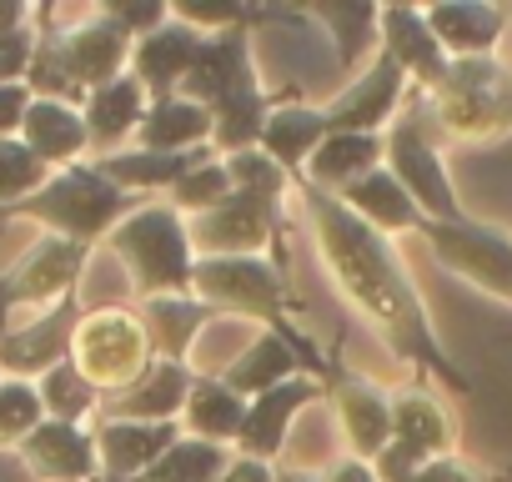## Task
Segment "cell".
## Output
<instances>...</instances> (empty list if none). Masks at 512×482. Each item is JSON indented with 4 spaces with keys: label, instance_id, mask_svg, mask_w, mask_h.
Instances as JSON below:
<instances>
[{
    "label": "cell",
    "instance_id": "f1b7e54d",
    "mask_svg": "<svg viewBox=\"0 0 512 482\" xmlns=\"http://www.w3.org/2000/svg\"><path fill=\"white\" fill-rule=\"evenodd\" d=\"M206 156H216L211 146L206 151H186V156H161V151H116V156H101L96 166H101V176L106 181H116L126 196H136V191H171L196 161H206Z\"/></svg>",
    "mask_w": 512,
    "mask_h": 482
},
{
    "label": "cell",
    "instance_id": "7bdbcfd3",
    "mask_svg": "<svg viewBox=\"0 0 512 482\" xmlns=\"http://www.w3.org/2000/svg\"><path fill=\"white\" fill-rule=\"evenodd\" d=\"M322 482H382V477H377V467H372V462H357V457H347V462H337V467H332Z\"/></svg>",
    "mask_w": 512,
    "mask_h": 482
},
{
    "label": "cell",
    "instance_id": "ba28073f",
    "mask_svg": "<svg viewBox=\"0 0 512 482\" xmlns=\"http://www.w3.org/2000/svg\"><path fill=\"white\" fill-rule=\"evenodd\" d=\"M382 166L402 181V191L417 201V211L427 221H462L467 216L462 201H457V191H452L447 161H442V151L432 141V111L427 116L422 111H407L402 121L387 126V161Z\"/></svg>",
    "mask_w": 512,
    "mask_h": 482
},
{
    "label": "cell",
    "instance_id": "7c38bea8",
    "mask_svg": "<svg viewBox=\"0 0 512 482\" xmlns=\"http://www.w3.org/2000/svg\"><path fill=\"white\" fill-rule=\"evenodd\" d=\"M452 457V417L427 392H397L392 397V442L372 462L382 482H407L417 467Z\"/></svg>",
    "mask_w": 512,
    "mask_h": 482
},
{
    "label": "cell",
    "instance_id": "603a6c76",
    "mask_svg": "<svg viewBox=\"0 0 512 482\" xmlns=\"http://www.w3.org/2000/svg\"><path fill=\"white\" fill-rule=\"evenodd\" d=\"M387 161V136H357V131H327L322 146L312 151V161L302 166V181L317 191L342 196L352 181H362L367 171H377Z\"/></svg>",
    "mask_w": 512,
    "mask_h": 482
},
{
    "label": "cell",
    "instance_id": "30bf717a",
    "mask_svg": "<svg viewBox=\"0 0 512 482\" xmlns=\"http://www.w3.org/2000/svg\"><path fill=\"white\" fill-rule=\"evenodd\" d=\"M86 262H91V247H81V241H66V236L36 241L11 272H0V327H6L11 307H46L51 312L56 302H66L81 287Z\"/></svg>",
    "mask_w": 512,
    "mask_h": 482
},
{
    "label": "cell",
    "instance_id": "b9f144b4",
    "mask_svg": "<svg viewBox=\"0 0 512 482\" xmlns=\"http://www.w3.org/2000/svg\"><path fill=\"white\" fill-rule=\"evenodd\" d=\"M272 477H277V467H272V462L231 457V467H226V477H221V482H272Z\"/></svg>",
    "mask_w": 512,
    "mask_h": 482
},
{
    "label": "cell",
    "instance_id": "4316f807",
    "mask_svg": "<svg viewBox=\"0 0 512 482\" xmlns=\"http://www.w3.org/2000/svg\"><path fill=\"white\" fill-rule=\"evenodd\" d=\"M322 136H327V116L322 111H312V106H272L256 151L272 156L292 181H302V166L312 161V151L322 146Z\"/></svg>",
    "mask_w": 512,
    "mask_h": 482
},
{
    "label": "cell",
    "instance_id": "d590c367",
    "mask_svg": "<svg viewBox=\"0 0 512 482\" xmlns=\"http://www.w3.org/2000/svg\"><path fill=\"white\" fill-rule=\"evenodd\" d=\"M41 422H46V407H41L36 382H0V442L21 447Z\"/></svg>",
    "mask_w": 512,
    "mask_h": 482
},
{
    "label": "cell",
    "instance_id": "836d02e7",
    "mask_svg": "<svg viewBox=\"0 0 512 482\" xmlns=\"http://www.w3.org/2000/svg\"><path fill=\"white\" fill-rule=\"evenodd\" d=\"M221 166H226V176H231V191H241V196H256V201H282L287 196V186H292V176L272 161V156H262V151H236V156H221Z\"/></svg>",
    "mask_w": 512,
    "mask_h": 482
},
{
    "label": "cell",
    "instance_id": "9a60e30c",
    "mask_svg": "<svg viewBox=\"0 0 512 482\" xmlns=\"http://www.w3.org/2000/svg\"><path fill=\"white\" fill-rule=\"evenodd\" d=\"M332 407H337V422H342V437L352 447L357 462H377L392 442V397L367 382V377H352L342 367H332V377L322 382Z\"/></svg>",
    "mask_w": 512,
    "mask_h": 482
},
{
    "label": "cell",
    "instance_id": "7402d4cb",
    "mask_svg": "<svg viewBox=\"0 0 512 482\" xmlns=\"http://www.w3.org/2000/svg\"><path fill=\"white\" fill-rule=\"evenodd\" d=\"M146 106H151V96H146V86H141L131 71H126V76H116L111 86L91 91V96H86V106H81V121H86L91 146H96L101 156H116V151L141 131Z\"/></svg>",
    "mask_w": 512,
    "mask_h": 482
},
{
    "label": "cell",
    "instance_id": "d4e9b609",
    "mask_svg": "<svg viewBox=\"0 0 512 482\" xmlns=\"http://www.w3.org/2000/svg\"><path fill=\"white\" fill-rule=\"evenodd\" d=\"M21 146H26L41 166L66 171V166H76V156L91 146V136H86V121H81L76 106H61V101H31L26 126H21Z\"/></svg>",
    "mask_w": 512,
    "mask_h": 482
},
{
    "label": "cell",
    "instance_id": "8fae6325",
    "mask_svg": "<svg viewBox=\"0 0 512 482\" xmlns=\"http://www.w3.org/2000/svg\"><path fill=\"white\" fill-rule=\"evenodd\" d=\"M186 231H191L196 262L201 257H262L267 247L282 241V206L231 191L221 206L191 216Z\"/></svg>",
    "mask_w": 512,
    "mask_h": 482
},
{
    "label": "cell",
    "instance_id": "277c9868",
    "mask_svg": "<svg viewBox=\"0 0 512 482\" xmlns=\"http://www.w3.org/2000/svg\"><path fill=\"white\" fill-rule=\"evenodd\" d=\"M106 247L121 257V267L131 272V287L151 302V297H191V272H196V252H191V231L186 216L166 201L136 206L111 236Z\"/></svg>",
    "mask_w": 512,
    "mask_h": 482
},
{
    "label": "cell",
    "instance_id": "1f68e13d",
    "mask_svg": "<svg viewBox=\"0 0 512 482\" xmlns=\"http://www.w3.org/2000/svg\"><path fill=\"white\" fill-rule=\"evenodd\" d=\"M226 467H231V452L221 442H201V437L181 432V442L151 472H141L136 482H221Z\"/></svg>",
    "mask_w": 512,
    "mask_h": 482
},
{
    "label": "cell",
    "instance_id": "9c48e42d",
    "mask_svg": "<svg viewBox=\"0 0 512 482\" xmlns=\"http://www.w3.org/2000/svg\"><path fill=\"white\" fill-rule=\"evenodd\" d=\"M422 236L452 277L472 282L497 302H512V236L502 226L462 216V221H427Z\"/></svg>",
    "mask_w": 512,
    "mask_h": 482
},
{
    "label": "cell",
    "instance_id": "83f0119b",
    "mask_svg": "<svg viewBox=\"0 0 512 482\" xmlns=\"http://www.w3.org/2000/svg\"><path fill=\"white\" fill-rule=\"evenodd\" d=\"M241 422H246V397H236L221 377H196L191 382V397H186V412H181L186 437L226 447V442L241 437Z\"/></svg>",
    "mask_w": 512,
    "mask_h": 482
},
{
    "label": "cell",
    "instance_id": "74e56055",
    "mask_svg": "<svg viewBox=\"0 0 512 482\" xmlns=\"http://www.w3.org/2000/svg\"><path fill=\"white\" fill-rule=\"evenodd\" d=\"M101 16L116 31H126L131 41H146L151 31H161L171 21V6L166 0H101Z\"/></svg>",
    "mask_w": 512,
    "mask_h": 482
},
{
    "label": "cell",
    "instance_id": "52a82bcc",
    "mask_svg": "<svg viewBox=\"0 0 512 482\" xmlns=\"http://www.w3.org/2000/svg\"><path fill=\"white\" fill-rule=\"evenodd\" d=\"M71 362H76V372L101 397H111V392L131 387L151 367V337H146V327H141L136 312L101 307V312H86L81 317L76 342H71Z\"/></svg>",
    "mask_w": 512,
    "mask_h": 482
},
{
    "label": "cell",
    "instance_id": "ffe728a7",
    "mask_svg": "<svg viewBox=\"0 0 512 482\" xmlns=\"http://www.w3.org/2000/svg\"><path fill=\"white\" fill-rule=\"evenodd\" d=\"M201 31H191L186 21H166L161 31H151L146 41H136L131 46V76L146 86V96L151 101H166V96H176L181 91V81L191 76V66H196V56H201Z\"/></svg>",
    "mask_w": 512,
    "mask_h": 482
},
{
    "label": "cell",
    "instance_id": "3957f363",
    "mask_svg": "<svg viewBox=\"0 0 512 482\" xmlns=\"http://www.w3.org/2000/svg\"><path fill=\"white\" fill-rule=\"evenodd\" d=\"M131 211H136V196H126L116 181H106L96 161H76L66 171H51V181L41 191L6 206L0 216H26V221H41L51 236L96 247V241H106Z\"/></svg>",
    "mask_w": 512,
    "mask_h": 482
},
{
    "label": "cell",
    "instance_id": "e0dca14e",
    "mask_svg": "<svg viewBox=\"0 0 512 482\" xmlns=\"http://www.w3.org/2000/svg\"><path fill=\"white\" fill-rule=\"evenodd\" d=\"M191 382H196V372L186 362L151 357V367L131 387L101 397V417L106 422H181L186 397H191Z\"/></svg>",
    "mask_w": 512,
    "mask_h": 482
},
{
    "label": "cell",
    "instance_id": "7a4b0ae2",
    "mask_svg": "<svg viewBox=\"0 0 512 482\" xmlns=\"http://www.w3.org/2000/svg\"><path fill=\"white\" fill-rule=\"evenodd\" d=\"M251 21H256V11H251ZM251 21L206 36L191 76L176 91L181 101H196L211 111V151L216 156L251 151L262 141V126L272 116V96L262 91L256 66H251V36H246Z\"/></svg>",
    "mask_w": 512,
    "mask_h": 482
},
{
    "label": "cell",
    "instance_id": "d6986e66",
    "mask_svg": "<svg viewBox=\"0 0 512 482\" xmlns=\"http://www.w3.org/2000/svg\"><path fill=\"white\" fill-rule=\"evenodd\" d=\"M26 467L41 482H101V457H96V432L76 427V422H41L26 442H21Z\"/></svg>",
    "mask_w": 512,
    "mask_h": 482
},
{
    "label": "cell",
    "instance_id": "ac0fdd59",
    "mask_svg": "<svg viewBox=\"0 0 512 482\" xmlns=\"http://www.w3.org/2000/svg\"><path fill=\"white\" fill-rule=\"evenodd\" d=\"M322 382L317 377H292V382H282V387H272V392H262V397H251L246 402V422H241V437H236V457H256V462H272V457H282V442H287V432H292V422H297V412L307 407V402H322Z\"/></svg>",
    "mask_w": 512,
    "mask_h": 482
},
{
    "label": "cell",
    "instance_id": "8d00e7d4",
    "mask_svg": "<svg viewBox=\"0 0 512 482\" xmlns=\"http://www.w3.org/2000/svg\"><path fill=\"white\" fill-rule=\"evenodd\" d=\"M46 181H51V166H41V161L21 146V136H16V141H0V211L16 206V201H26V196L41 191Z\"/></svg>",
    "mask_w": 512,
    "mask_h": 482
},
{
    "label": "cell",
    "instance_id": "4dcf8cb0",
    "mask_svg": "<svg viewBox=\"0 0 512 482\" xmlns=\"http://www.w3.org/2000/svg\"><path fill=\"white\" fill-rule=\"evenodd\" d=\"M307 16L332 36L342 71H357L362 51L377 46V16H382V6H372V0H312Z\"/></svg>",
    "mask_w": 512,
    "mask_h": 482
},
{
    "label": "cell",
    "instance_id": "5b68a950",
    "mask_svg": "<svg viewBox=\"0 0 512 482\" xmlns=\"http://www.w3.org/2000/svg\"><path fill=\"white\" fill-rule=\"evenodd\" d=\"M432 96V126L462 141H487L512 131V66L497 56L482 61H452L442 86Z\"/></svg>",
    "mask_w": 512,
    "mask_h": 482
},
{
    "label": "cell",
    "instance_id": "44dd1931",
    "mask_svg": "<svg viewBox=\"0 0 512 482\" xmlns=\"http://www.w3.org/2000/svg\"><path fill=\"white\" fill-rule=\"evenodd\" d=\"M437 46L447 51V61H482L497 56V41L507 31V11L487 6V0H442V6L422 11Z\"/></svg>",
    "mask_w": 512,
    "mask_h": 482
},
{
    "label": "cell",
    "instance_id": "e575fe53",
    "mask_svg": "<svg viewBox=\"0 0 512 482\" xmlns=\"http://www.w3.org/2000/svg\"><path fill=\"white\" fill-rule=\"evenodd\" d=\"M166 196H171L166 206H176L181 216H186V211L201 216V211H211V206H221V201L231 196V176H226L221 156H206V161H196V166H191Z\"/></svg>",
    "mask_w": 512,
    "mask_h": 482
},
{
    "label": "cell",
    "instance_id": "f35d334b",
    "mask_svg": "<svg viewBox=\"0 0 512 482\" xmlns=\"http://www.w3.org/2000/svg\"><path fill=\"white\" fill-rule=\"evenodd\" d=\"M31 56H36V31H31V26L0 41V86H26Z\"/></svg>",
    "mask_w": 512,
    "mask_h": 482
},
{
    "label": "cell",
    "instance_id": "f6af8a7d",
    "mask_svg": "<svg viewBox=\"0 0 512 482\" xmlns=\"http://www.w3.org/2000/svg\"><path fill=\"white\" fill-rule=\"evenodd\" d=\"M272 482H322V477H312V472H297V467H277V477Z\"/></svg>",
    "mask_w": 512,
    "mask_h": 482
},
{
    "label": "cell",
    "instance_id": "ee69618b",
    "mask_svg": "<svg viewBox=\"0 0 512 482\" xmlns=\"http://www.w3.org/2000/svg\"><path fill=\"white\" fill-rule=\"evenodd\" d=\"M26 26H31V11L21 6V0H0V41L26 31Z\"/></svg>",
    "mask_w": 512,
    "mask_h": 482
},
{
    "label": "cell",
    "instance_id": "ab89813d",
    "mask_svg": "<svg viewBox=\"0 0 512 482\" xmlns=\"http://www.w3.org/2000/svg\"><path fill=\"white\" fill-rule=\"evenodd\" d=\"M31 101H36V96H31L26 86H0V141H16V136H21Z\"/></svg>",
    "mask_w": 512,
    "mask_h": 482
},
{
    "label": "cell",
    "instance_id": "2e32d148",
    "mask_svg": "<svg viewBox=\"0 0 512 482\" xmlns=\"http://www.w3.org/2000/svg\"><path fill=\"white\" fill-rule=\"evenodd\" d=\"M377 51L422 91H437L447 66H452L417 6H382V16H377Z\"/></svg>",
    "mask_w": 512,
    "mask_h": 482
},
{
    "label": "cell",
    "instance_id": "6da1fadb",
    "mask_svg": "<svg viewBox=\"0 0 512 482\" xmlns=\"http://www.w3.org/2000/svg\"><path fill=\"white\" fill-rule=\"evenodd\" d=\"M302 206H307V221H312V241H317V257L322 267L332 272V282L342 287V297L382 332V342L422 367L427 377H437L442 387L452 392H467V372L447 357V347L437 342L432 332V317H427V302L417 297L412 277L402 272V262L392 257L387 236L372 231L367 221H357L332 191H317L302 181Z\"/></svg>",
    "mask_w": 512,
    "mask_h": 482
},
{
    "label": "cell",
    "instance_id": "cb8c5ba5",
    "mask_svg": "<svg viewBox=\"0 0 512 482\" xmlns=\"http://www.w3.org/2000/svg\"><path fill=\"white\" fill-rule=\"evenodd\" d=\"M337 201H342L357 221H367L372 231H382V236H392V231H422V226H427V216L417 211V201L402 191V181H397L387 166H377V171H367L362 181H352Z\"/></svg>",
    "mask_w": 512,
    "mask_h": 482
},
{
    "label": "cell",
    "instance_id": "484cf974",
    "mask_svg": "<svg viewBox=\"0 0 512 482\" xmlns=\"http://www.w3.org/2000/svg\"><path fill=\"white\" fill-rule=\"evenodd\" d=\"M141 151H161V156H186V151H206L211 146V111L181 96L151 101L146 121L136 131Z\"/></svg>",
    "mask_w": 512,
    "mask_h": 482
},
{
    "label": "cell",
    "instance_id": "8992f818",
    "mask_svg": "<svg viewBox=\"0 0 512 482\" xmlns=\"http://www.w3.org/2000/svg\"><path fill=\"white\" fill-rule=\"evenodd\" d=\"M191 297L211 312L267 322V332H287V312L297 307L282 267L267 257H201L191 272Z\"/></svg>",
    "mask_w": 512,
    "mask_h": 482
},
{
    "label": "cell",
    "instance_id": "60d3db41",
    "mask_svg": "<svg viewBox=\"0 0 512 482\" xmlns=\"http://www.w3.org/2000/svg\"><path fill=\"white\" fill-rule=\"evenodd\" d=\"M407 482H482L467 462H457V457H437V462H427V467H417Z\"/></svg>",
    "mask_w": 512,
    "mask_h": 482
},
{
    "label": "cell",
    "instance_id": "bcb514c9",
    "mask_svg": "<svg viewBox=\"0 0 512 482\" xmlns=\"http://www.w3.org/2000/svg\"><path fill=\"white\" fill-rule=\"evenodd\" d=\"M507 26H512V11H507Z\"/></svg>",
    "mask_w": 512,
    "mask_h": 482
},
{
    "label": "cell",
    "instance_id": "d6a6232c",
    "mask_svg": "<svg viewBox=\"0 0 512 482\" xmlns=\"http://www.w3.org/2000/svg\"><path fill=\"white\" fill-rule=\"evenodd\" d=\"M36 392H41V407H46L51 422H76V427H86V417L101 412V392L76 372V362L51 367V372L36 382Z\"/></svg>",
    "mask_w": 512,
    "mask_h": 482
},
{
    "label": "cell",
    "instance_id": "4fadbf2b",
    "mask_svg": "<svg viewBox=\"0 0 512 482\" xmlns=\"http://www.w3.org/2000/svg\"><path fill=\"white\" fill-rule=\"evenodd\" d=\"M81 317H86L81 292H71L41 322L16 327V332H0V382H41L51 367L71 362V342H76Z\"/></svg>",
    "mask_w": 512,
    "mask_h": 482
},
{
    "label": "cell",
    "instance_id": "5bb4252c",
    "mask_svg": "<svg viewBox=\"0 0 512 482\" xmlns=\"http://www.w3.org/2000/svg\"><path fill=\"white\" fill-rule=\"evenodd\" d=\"M407 101V76L377 51L372 66L362 76H352L342 86V96L322 111L327 131H357V136H382L397 116V106Z\"/></svg>",
    "mask_w": 512,
    "mask_h": 482
},
{
    "label": "cell",
    "instance_id": "f546056e",
    "mask_svg": "<svg viewBox=\"0 0 512 482\" xmlns=\"http://www.w3.org/2000/svg\"><path fill=\"white\" fill-rule=\"evenodd\" d=\"M146 337H151V352L161 362H186L196 332L211 322V307H201L196 297H151L146 312H136Z\"/></svg>",
    "mask_w": 512,
    "mask_h": 482
}]
</instances>
